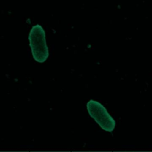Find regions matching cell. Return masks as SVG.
Here are the masks:
<instances>
[{"instance_id":"1","label":"cell","mask_w":152,"mask_h":152,"mask_svg":"<svg viewBox=\"0 0 152 152\" xmlns=\"http://www.w3.org/2000/svg\"><path fill=\"white\" fill-rule=\"evenodd\" d=\"M28 40L34 60L40 63L45 62L49 56V50L46 45L45 32L40 25L33 26L29 33Z\"/></svg>"},{"instance_id":"2","label":"cell","mask_w":152,"mask_h":152,"mask_svg":"<svg viewBox=\"0 0 152 152\" xmlns=\"http://www.w3.org/2000/svg\"><path fill=\"white\" fill-rule=\"evenodd\" d=\"M87 109L90 116L103 130L108 132L113 131L116 126V121L102 104L97 101L90 100L87 103Z\"/></svg>"}]
</instances>
